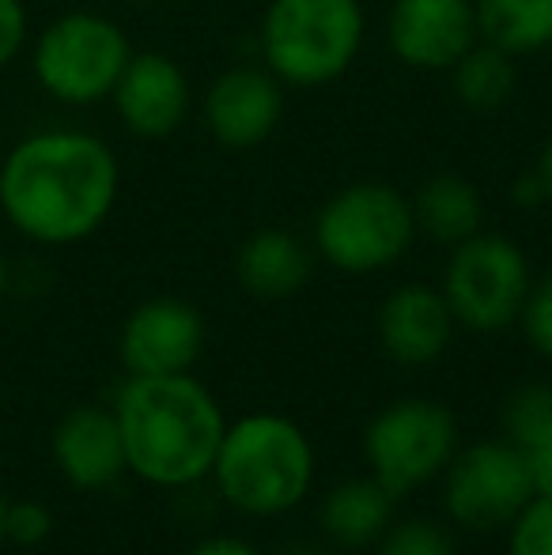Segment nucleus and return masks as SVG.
<instances>
[{"instance_id":"obj_1","label":"nucleus","mask_w":552,"mask_h":555,"mask_svg":"<svg viewBox=\"0 0 552 555\" xmlns=\"http://www.w3.org/2000/svg\"><path fill=\"white\" fill-rule=\"evenodd\" d=\"M121 167L103 137L38 129L0 159V216L35 246H76L118 205Z\"/></svg>"},{"instance_id":"obj_2","label":"nucleus","mask_w":552,"mask_h":555,"mask_svg":"<svg viewBox=\"0 0 552 555\" xmlns=\"http://www.w3.org/2000/svg\"><path fill=\"white\" fill-rule=\"evenodd\" d=\"M111 409L126 442V465L137 480L159 491L208 483L228 416L193 371L126 374Z\"/></svg>"},{"instance_id":"obj_3","label":"nucleus","mask_w":552,"mask_h":555,"mask_svg":"<svg viewBox=\"0 0 552 555\" xmlns=\"http://www.w3.org/2000/svg\"><path fill=\"white\" fill-rule=\"evenodd\" d=\"M318 476L310 435L280 412H246L228 420L208 488L228 511L273 521L307 503Z\"/></svg>"},{"instance_id":"obj_4","label":"nucleus","mask_w":552,"mask_h":555,"mask_svg":"<svg viewBox=\"0 0 552 555\" xmlns=\"http://www.w3.org/2000/svg\"><path fill=\"white\" fill-rule=\"evenodd\" d=\"M368 15L360 0H269L261 61L284 88H322L352 68Z\"/></svg>"},{"instance_id":"obj_5","label":"nucleus","mask_w":552,"mask_h":555,"mask_svg":"<svg viewBox=\"0 0 552 555\" xmlns=\"http://www.w3.org/2000/svg\"><path fill=\"white\" fill-rule=\"evenodd\" d=\"M413 242V201L390 182L345 185L314 216V254L345 276L394 269Z\"/></svg>"},{"instance_id":"obj_6","label":"nucleus","mask_w":552,"mask_h":555,"mask_svg":"<svg viewBox=\"0 0 552 555\" xmlns=\"http://www.w3.org/2000/svg\"><path fill=\"white\" fill-rule=\"evenodd\" d=\"M133 46L121 23L103 12H65L50 20L30 46L38 88L65 106H95L111 99Z\"/></svg>"},{"instance_id":"obj_7","label":"nucleus","mask_w":552,"mask_h":555,"mask_svg":"<svg viewBox=\"0 0 552 555\" xmlns=\"http://www.w3.org/2000/svg\"><path fill=\"white\" fill-rule=\"evenodd\" d=\"M458 446L462 439L454 412L435 397H398L368 420L360 439L368 473L394 495L439 480Z\"/></svg>"},{"instance_id":"obj_8","label":"nucleus","mask_w":552,"mask_h":555,"mask_svg":"<svg viewBox=\"0 0 552 555\" xmlns=\"http://www.w3.org/2000/svg\"><path fill=\"white\" fill-rule=\"evenodd\" d=\"M530 284L534 272L523 246L508 234L477 231L450 249L439 292L458 325L470 333H503L523 314Z\"/></svg>"},{"instance_id":"obj_9","label":"nucleus","mask_w":552,"mask_h":555,"mask_svg":"<svg viewBox=\"0 0 552 555\" xmlns=\"http://www.w3.org/2000/svg\"><path fill=\"white\" fill-rule=\"evenodd\" d=\"M439 480L442 511L465 533H503L511 518L538 495L530 465L508 439L458 446Z\"/></svg>"},{"instance_id":"obj_10","label":"nucleus","mask_w":552,"mask_h":555,"mask_svg":"<svg viewBox=\"0 0 552 555\" xmlns=\"http://www.w3.org/2000/svg\"><path fill=\"white\" fill-rule=\"evenodd\" d=\"M205 351V318L175 295L144 299L121 322L118 359L126 374H190Z\"/></svg>"},{"instance_id":"obj_11","label":"nucleus","mask_w":552,"mask_h":555,"mask_svg":"<svg viewBox=\"0 0 552 555\" xmlns=\"http://www.w3.org/2000/svg\"><path fill=\"white\" fill-rule=\"evenodd\" d=\"M386 42L416 73H450L480 42L473 0H394Z\"/></svg>"},{"instance_id":"obj_12","label":"nucleus","mask_w":552,"mask_h":555,"mask_svg":"<svg viewBox=\"0 0 552 555\" xmlns=\"http://www.w3.org/2000/svg\"><path fill=\"white\" fill-rule=\"evenodd\" d=\"M118 121L140 140H167L185 125L193 111L190 76L175 57L144 50L129 57L118 88L111 91Z\"/></svg>"},{"instance_id":"obj_13","label":"nucleus","mask_w":552,"mask_h":555,"mask_svg":"<svg viewBox=\"0 0 552 555\" xmlns=\"http://www.w3.org/2000/svg\"><path fill=\"white\" fill-rule=\"evenodd\" d=\"M201 114L220 147H258L284 121V83L269 68L235 65L213 80Z\"/></svg>"},{"instance_id":"obj_14","label":"nucleus","mask_w":552,"mask_h":555,"mask_svg":"<svg viewBox=\"0 0 552 555\" xmlns=\"http://www.w3.org/2000/svg\"><path fill=\"white\" fill-rule=\"evenodd\" d=\"M454 314L439 287L432 284H401L383 299L375 314V336L386 359L406 371L432 366L447 356L454 340Z\"/></svg>"},{"instance_id":"obj_15","label":"nucleus","mask_w":552,"mask_h":555,"mask_svg":"<svg viewBox=\"0 0 552 555\" xmlns=\"http://www.w3.org/2000/svg\"><path fill=\"white\" fill-rule=\"evenodd\" d=\"M57 473L76 491H106L129 476L126 442H121L114 409L103 404H76L57 420L50 439Z\"/></svg>"},{"instance_id":"obj_16","label":"nucleus","mask_w":552,"mask_h":555,"mask_svg":"<svg viewBox=\"0 0 552 555\" xmlns=\"http://www.w3.org/2000/svg\"><path fill=\"white\" fill-rule=\"evenodd\" d=\"M398 518V495L375 476H352V480L333 483L318 503V529L322 541L337 552H368L378 537Z\"/></svg>"},{"instance_id":"obj_17","label":"nucleus","mask_w":552,"mask_h":555,"mask_svg":"<svg viewBox=\"0 0 552 555\" xmlns=\"http://www.w3.org/2000/svg\"><path fill=\"white\" fill-rule=\"evenodd\" d=\"M314 276V254L292 231H254L235 254V280L251 299L280 302L299 295Z\"/></svg>"},{"instance_id":"obj_18","label":"nucleus","mask_w":552,"mask_h":555,"mask_svg":"<svg viewBox=\"0 0 552 555\" xmlns=\"http://www.w3.org/2000/svg\"><path fill=\"white\" fill-rule=\"evenodd\" d=\"M413 220L416 234L454 249L458 242L485 231V197L462 175H432L413 193Z\"/></svg>"},{"instance_id":"obj_19","label":"nucleus","mask_w":552,"mask_h":555,"mask_svg":"<svg viewBox=\"0 0 552 555\" xmlns=\"http://www.w3.org/2000/svg\"><path fill=\"white\" fill-rule=\"evenodd\" d=\"M503 439L526 457L534 488L552 495V386H518L503 401Z\"/></svg>"},{"instance_id":"obj_20","label":"nucleus","mask_w":552,"mask_h":555,"mask_svg":"<svg viewBox=\"0 0 552 555\" xmlns=\"http://www.w3.org/2000/svg\"><path fill=\"white\" fill-rule=\"evenodd\" d=\"M480 42L523 57L552 46V0H473Z\"/></svg>"},{"instance_id":"obj_21","label":"nucleus","mask_w":552,"mask_h":555,"mask_svg":"<svg viewBox=\"0 0 552 555\" xmlns=\"http://www.w3.org/2000/svg\"><path fill=\"white\" fill-rule=\"evenodd\" d=\"M450 83H454V95L465 111H477V114L503 111L518 88L515 57L488 42H477L450 68Z\"/></svg>"},{"instance_id":"obj_22","label":"nucleus","mask_w":552,"mask_h":555,"mask_svg":"<svg viewBox=\"0 0 552 555\" xmlns=\"http://www.w3.org/2000/svg\"><path fill=\"white\" fill-rule=\"evenodd\" d=\"M375 555H458L454 533L435 518H394L375 541Z\"/></svg>"},{"instance_id":"obj_23","label":"nucleus","mask_w":552,"mask_h":555,"mask_svg":"<svg viewBox=\"0 0 552 555\" xmlns=\"http://www.w3.org/2000/svg\"><path fill=\"white\" fill-rule=\"evenodd\" d=\"M503 533H508V555H552V495L538 491Z\"/></svg>"},{"instance_id":"obj_24","label":"nucleus","mask_w":552,"mask_h":555,"mask_svg":"<svg viewBox=\"0 0 552 555\" xmlns=\"http://www.w3.org/2000/svg\"><path fill=\"white\" fill-rule=\"evenodd\" d=\"M515 325L523 330L526 344H530L541 359L552 363V272L530 284L526 302H523V314H518Z\"/></svg>"},{"instance_id":"obj_25","label":"nucleus","mask_w":552,"mask_h":555,"mask_svg":"<svg viewBox=\"0 0 552 555\" xmlns=\"http://www.w3.org/2000/svg\"><path fill=\"white\" fill-rule=\"evenodd\" d=\"M53 533V514L38 499H8L4 511V541L15 548H38Z\"/></svg>"},{"instance_id":"obj_26","label":"nucleus","mask_w":552,"mask_h":555,"mask_svg":"<svg viewBox=\"0 0 552 555\" xmlns=\"http://www.w3.org/2000/svg\"><path fill=\"white\" fill-rule=\"evenodd\" d=\"M30 35V15L23 0H0V73L15 65L23 50H27Z\"/></svg>"},{"instance_id":"obj_27","label":"nucleus","mask_w":552,"mask_h":555,"mask_svg":"<svg viewBox=\"0 0 552 555\" xmlns=\"http://www.w3.org/2000/svg\"><path fill=\"white\" fill-rule=\"evenodd\" d=\"M182 555H266L261 548H254L251 541H243V537H205V541H197L190 552Z\"/></svg>"},{"instance_id":"obj_28","label":"nucleus","mask_w":552,"mask_h":555,"mask_svg":"<svg viewBox=\"0 0 552 555\" xmlns=\"http://www.w3.org/2000/svg\"><path fill=\"white\" fill-rule=\"evenodd\" d=\"M534 182H538L541 197L552 205V137L545 140V147H541V159H538V170H534Z\"/></svg>"},{"instance_id":"obj_29","label":"nucleus","mask_w":552,"mask_h":555,"mask_svg":"<svg viewBox=\"0 0 552 555\" xmlns=\"http://www.w3.org/2000/svg\"><path fill=\"white\" fill-rule=\"evenodd\" d=\"M273 555H337L330 541H287Z\"/></svg>"},{"instance_id":"obj_30","label":"nucleus","mask_w":552,"mask_h":555,"mask_svg":"<svg viewBox=\"0 0 552 555\" xmlns=\"http://www.w3.org/2000/svg\"><path fill=\"white\" fill-rule=\"evenodd\" d=\"M8 284H12V272H8V257H4V249H0V302H4V295H8Z\"/></svg>"},{"instance_id":"obj_31","label":"nucleus","mask_w":552,"mask_h":555,"mask_svg":"<svg viewBox=\"0 0 552 555\" xmlns=\"http://www.w3.org/2000/svg\"><path fill=\"white\" fill-rule=\"evenodd\" d=\"M4 511H8V499L4 495H0V548H4Z\"/></svg>"},{"instance_id":"obj_32","label":"nucleus","mask_w":552,"mask_h":555,"mask_svg":"<svg viewBox=\"0 0 552 555\" xmlns=\"http://www.w3.org/2000/svg\"><path fill=\"white\" fill-rule=\"evenodd\" d=\"M133 4H159V0H133Z\"/></svg>"}]
</instances>
